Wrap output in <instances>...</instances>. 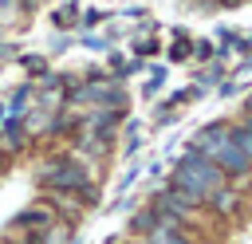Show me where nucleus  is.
I'll list each match as a JSON object with an SVG mask.
<instances>
[{"label":"nucleus","instance_id":"5","mask_svg":"<svg viewBox=\"0 0 252 244\" xmlns=\"http://www.w3.org/2000/svg\"><path fill=\"white\" fill-rule=\"evenodd\" d=\"M51 224H59V213L43 201V205H28L24 213H16V220H12V228H24L28 236H35V232H47Z\"/></svg>","mask_w":252,"mask_h":244},{"label":"nucleus","instance_id":"1","mask_svg":"<svg viewBox=\"0 0 252 244\" xmlns=\"http://www.w3.org/2000/svg\"><path fill=\"white\" fill-rule=\"evenodd\" d=\"M228 185V173L217 165V161H209L205 153H197V150H189L177 165H173V173H169V189H177L185 201H193V205H209L220 189Z\"/></svg>","mask_w":252,"mask_h":244},{"label":"nucleus","instance_id":"7","mask_svg":"<svg viewBox=\"0 0 252 244\" xmlns=\"http://www.w3.org/2000/svg\"><path fill=\"white\" fill-rule=\"evenodd\" d=\"M209 209H213L217 216H232V213L240 209V193H236L232 185H224V189H220V193H217V197L209 201Z\"/></svg>","mask_w":252,"mask_h":244},{"label":"nucleus","instance_id":"10","mask_svg":"<svg viewBox=\"0 0 252 244\" xmlns=\"http://www.w3.org/2000/svg\"><path fill=\"white\" fill-rule=\"evenodd\" d=\"M20 8H24V0H0V28H12L20 20Z\"/></svg>","mask_w":252,"mask_h":244},{"label":"nucleus","instance_id":"2","mask_svg":"<svg viewBox=\"0 0 252 244\" xmlns=\"http://www.w3.org/2000/svg\"><path fill=\"white\" fill-rule=\"evenodd\" d=\"M39 185H47L51 193H75V197H83V205H94V201H98L94 169H91L79 153L47 157V161L39 165Z\"/></svg>","mask_w":252,"mask_h":244},{"label":"nucleus","instance_id":"4","mask_svg":"<svg viewBox=\"0 0 252 244\" xmlns=\"http://www.w3.org/2000/svg\"><path fill=\"white\" fill-rule=\"evenodd\" d=\"M150 209L161 216V220H173V224H193L197 220V209L201 205H193V201H185L177 189H161V193H154V201H150Z\"/></svg>","mask_w":252,"mask_h":244},{"label":"nucleus","instance_id":"6","mask_svg":"<svg viewBox=\"0 0 252 244\" xmlns=\"http://www.w3.org/2000/svg\"><path fill=\"white\" fill-rule=\"evenodd\" d=\"M146 244H197L189 232H185V224H173V220H158V228L150 232V236H142Z\"/></svg>","mask_w":252,"mask_h":244},{"label":"nucleus","instance_id":"3","mask_svg":"<svg viewBox=\"0 0 252 244\" xmlns=\"http://www.w3.org/2000/svg\"><path fill=\"white\" fill-rule=\"evenodd\" d=\"M193 150L205 153L209 161H217L228 177H248V173H252V161L236 150V142H232V134H228V122H213V126H205V130L193 138Z\"/></svg>","mask_w":252,"mask_h":244},{"label":"nucleus","instance_id":"11","mask_svg":"<svg viewBox=\"0 0 252 244\" xmlns=\"http://www.w3.org/2000/svg\"><path fill=\"white\" fill-rule=\"evenodd\" d=\"M244 122H252V94H248V102H244Z\"/></svg>","mask_w":252,"mask_h":244},{"label":"nucleus","instance_id":"8","mask_svg":"<svg viewBox=\"0 0 252 244\" xmlns=\"http://www.w3.org/2000/svg\"><path fill=\"white\" fill-rule=\"evenodd\" d=\"M228 134H232V142H236V150L252 161V122H228Z\"/></svg>","mask_w":252,"mask_h":244},{"label":"nucleus","instance_id":"9","mask_svg":"<svg viewBox=\"0 0 252 244\" xmlns=\"http://www.w3.org/2000/svg\"><path fill=\"white\" fill-rule=\"evenodd\" d=\"M158 220H161V216H158L154 209H142V213H134V220H130V232H134V236H150V232L158 228Z\"/></svg>","mask_w":252,"mask_h":244}]
</instances>
